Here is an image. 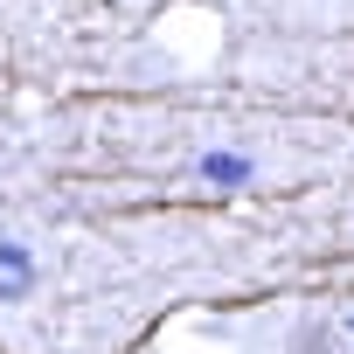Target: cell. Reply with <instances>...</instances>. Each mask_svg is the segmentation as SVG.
Wrapping results in <instances>:
<instances>
[{"label": "cell", "instance_id": "cell-1", "mask_svg": "<svg viewBox=\"0 0 354 354\" xmlns=\"http://www.w3.org/2000/svg\"><path fill=\"white\" fill-rule=\"evenodd\" d=\"M209 181H243V160H209Z\"/></svg>", "mask_w": 354, "mask_h": 354}]
</instances>
